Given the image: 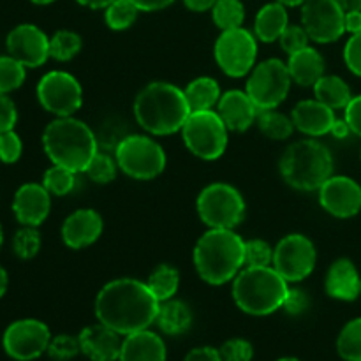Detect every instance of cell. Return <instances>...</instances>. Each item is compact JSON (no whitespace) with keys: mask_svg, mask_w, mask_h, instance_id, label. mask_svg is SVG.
I'll list each match as a JSON object with an SVG mask.
<instances>
[{"mask_svg":"<svg viewBox=\"0 0 361 361\" xmlns=\"http://www.w3.org/2000/svg\"><path fill=\"white\" fill-rule=\"evenodd\" d=\"M159 300L147 282L137 279H115L95 296V317L120 335H130L150 328L159 312Z\"/></svg>","mask_w":361,"mask_h":361,"instance_id":"6da1fadb","label":"cell"},{"mask_svg":"<svg viewBox=\"0 0 361 361\" xmlns=\"http://www.w3.org/2000/svg\"><path fill=\"white\" fill-rule=\"evenodd\" d=\"M134 118L150 136H169L182 130L190 108L185 92L168 81H152L134 99Z\"/></svg>","mask_w":361,"mask_h":361,"instance_id":"7a4b0ae2","label":"cell"},{"mask_svg":"<svg viewBox=\"0 0 361 361\" xmlns=\"http://www.w3.org/2000/svg\"><path fill=\"white\" fill-rule=\"evenodd\" d=\"M194 268L203 282L222 286L245 267V240L235 229H210L194 245Z\"/></svg>","mask_w":361,"mask_h":361,"instance_id":"3957f363","label":"cell"},{"mask_svg":"<svg viewBox=\"0 0 361 361\" xmlns=\"http://www.w3.org/2000/svg\"><path fill=\"white\" fill-rule=\"evenodd\" d=\"M97 147L94 130L74 116H56L42 133V148L49 161L74 173H85Z\"/></svg>","mask_w":361,"mask_h":361,"instance_id":"277c9868","label":"cell"},{"mask_svg":"<svg viewBox=\"0 0 361 361\" xmlns=\"http://www.w3.org/2000/svg\"><path fill=\"white\" fill-rule=\"evenodd\" d=\"M284 182L300 192H314L334 175V157L326 145L305 137L289 145L279 161Z\"/></svg>","mask_w":361,"mask_h":361,"instance_id":"5b68a950","label":"cell"},{"mask_svg":"<svg viewBox=\"0 0 361 361\" xmlns=\"http://www.w3.org/2000/svg\"><path fill=\"white\" fill-rule=\"evenodd\" d=\"M289 282L274 267H243L233 279L236 307L250 316H270L282 309Z\"/></svg>","mask_w":361,"mask_h":361,"instance_id":"8992f818","label":"cell"},{"mask_svg":"<svg viewBox=\"0 0 361 361\" xmlns=\"http://www.w3.org/2000/svg\"><path fill=\"white\" fill-rule=\"evenodd\" d=\"M196 210L201 222L210 229H235L245 219L247 204L236 187L215 182L201 190Z\"/></svg>","mask_w":361,"mask_h":361,"instance_id":"52a82bcc","label":"cell"},{"mask_svg":"<svg viewBox=\"0 0 361 361\" xmlns=\"http://www.w3.org/2000/svg\"><path fill=\"white\" fill-rule=\"evenodd\" d=\"M118 169L133 180H154L166 168V152L147 134H127L115 147Z\"/></svg>","mask_w":361,"mask_h":361,"instance_id":"ba28073f","label":"cell"},{"mask_svg":"<svg viewBox=\"0 0 361 361\" xmlns=\"http://www.w3.org/2000/svg\"><path fill=\"white\" fill-rule=\"evenodd\" d=\"M182 140L187 150L203 161H215L226 154L229 129L215 109L190 111L182 127Z\"/></svg>","mask_w":361,"mask_h":361,"instance_id":"9c48e42d","label":"cell"},{"mask_svg":"<svg viewBox=\"0 0 361 361\" xmlns=\"http://www.w3.org/2000/svg\"><path fill=\"white\" fill-rule=\"evenodd\" d=\"M291 83L288 63L281 59H268L250 71L245 92L259 111L277 109L288 97Z\"/></svg>","mask_w":361,"mask_h":361,"instance_id":"30bf717a","label":"cell"},{"mask_svg":"<svg viewBox=\"0 0 361 361\" xmlns=\"http://www.w3.org/2000/svg\"><path fill=\"white\" fill-rule=\"evenodd\" d=\"M214 55L226 76H247L256 67L257 37L243 27L222 30L215 41Z\"/></svg>","mask_w":361,"mask_h":361,"instance_id":"8fae6325","label":"cell"},{"mask_svg":"<svg viewBox=\"0 0 361 361\" xmlns=\"http://www.w3.org/2000/svg\"><path fill=\"white\" fill-rule=\"evenodd\" d=\"M317 250L312 240L302 233L286 235L274 247V264L271 267L291 284L302 282L316 268Z\"/></svg>","mask_w":361,"mask_h":361,"instance_id":"7c38bea8","label":"cell"},{"mask_svg":"<svg viewBox=\"0 0 361 361\" xmlns=\"http://www.w3.org/2000/svg\"><path fill=\"white\" fill-rule=\"evenodd\" d=\"M37 101L55 116H74L83 104V88L73 74L49 71L37 83Z\"/></svg>","mask_w":361,"mask_h":361,"instance_id":"4fadbf2b","label":"cell"},{"mask_svg":"<svg viewBox=\"0 0 361 361\" xmlns=\"http://www.w3.org/2000/svg\"><path fill=\"white\" fill-rule=\"evenodd\" d=\"M302 27L310 41L330 44L345 34V11L338 0H305L302 6Z\"/></svg>","mask_w":361,"mask_h":361,"instance_id":"5bb4252c","label":"cell"},{"mask_svg":"<svg viewBox=\"0 0 361 361\" xmlns=\"http://www.w3.org/2000/svg\"><path fill=\"white\" fill-rule=\"evenodd\" d=\"M51 334L39 319H20L11 323L4 331L2 345L11 358L30 361L48 351Z\"/></svg>","mask_w":361,"mask_h":361,"instance_id":"9a60e30c","label":"cell"},{"mask_svg":"<svg viewBox=\"0 0 361 361\" xmlns=\"http://www.w3.org/2000/svg\"><path fill=\"white\" fill-rule=\"evenodd\" d=\"M317 196L323 210L337 219H351L361 212V185L351 176L331 175Z\"/></svg>","mask_w":361,"mask_h":361,"instance_id":"2e32d148","label":"cell"},{"mask_svg":"<svg viewBox=\"0 0 361 361\" xmlns=\"http://www.w3.org/2000/svg\"><path fill=\"white\" fill-rule=\"evenodd\" d=\"M6 48L25 67H41L49 59V37L32 23H21L7 34Z\"/></svg>","mask_w":361,"mask_h":361,"instance_id":"e0dca14e","label":"cell"},{"mask_svg":"<svg viewBox=\"0 0 361 361\" xmlns=\"http://www.w3.org/2000/svg\"><path fill=\"white\" fill-rule=\"evenodd\" d=\"M51 210V194L42 183H23L13 197V212L21 226L39 228Z\"/></svg>","mask_w":361,"mask_h":361,"instance_id":"ac0fdd59","label":"cell"},{"mask_svg":"<svg viewBox=\"0 0 361 361\" xmlns=\"http://www.w3.org/2000/svg\"><path fill=\"white\" fill-rule=\"evenodd\" d=\"M102 229H104V222L99 212H95L94 208H80L63 221L60 235L66 247L81 250L94 245L101 238Z\"/></svg>","mask_w":361,"mask_h":361,"instance_id":"d6986e66","label":"cell"},{"mask_svg":"<svg viewBox=\"0 0 361 361\" xmlns=\"http://www.w3.org/2000/svg\"><path fill=\"white\" fill-rule=\"evenodd\" d=\"M215 111L219 113V116H221L222 122L226 123L229 130L245 133L247 129L252 127V123H256L259 109L256 108V104L247 95L245 90L233 88V90L224 92L221 95Z\"/></svg>","mask_w":361,"mask_h":361,"instance_id":"ffe728a7","label":"cell"},{"mask_svg":"<svg viewBox=\"0 0 361 361\" xmlns=\"http://www.w3.org/2000/svg\"><path fill=\"white\" fill-rule=\"evenodd\" d=\"M81 353L92 361H118L122 342L120 334L106 324L97 323L87 326L80 335Z\"/></svg>","mask_w":361,"mask_h":361,"instance_id":"44dd1931","label":"cell"},{"mask_svg":"<svg viewBox=\"0 0 361 361\" xmlns=\"http://www.w3.org/2000/svg\"><path fill=\"white\" fill-rule=\"evenodd\" d=\"M291 118L295 129H298L302 134L310 137H321L324 134H330L337 116H335V109L323 104L317 99H305L295 106Z\"/></svg>","mask_w":361,"mask_h":361,"instance_id":"7402d4cb","label":"cell"},{"mask_svg":"<svg viewBox=\"0 0 361 361\" xmlns=\"http://www.w3.org/2000/svg\"><path fill=\"white\" fill-rule=\"evenodd\" d=\"M324 289L330 298L355 302L361 295V275L356 264L348 257L334 261L326 271Z\"/></svg>","mask_w":361,"mask_h":361,"instance_id":"603a6c76","label":"cell"},{"mask_svg":"<svg viewBox=\"0 0 361 361\" xmlns=\"http://www.w3.org/2000/svg\"><path fill=\"white\" fill-rule=\"evenodd\" d=\"M166 355L164 341L147 328L126 335L118 361H166Z\"/></svg>","mask_w":361,"mask_h":361,"instance_id":"cb8c5ba5","label":"cell"},{"mask_svg":"<svg viewBox=\"0 0 361 361\" xmlns=\"http://www.w3.org/2000/svg\"><path fill=\"white\" fill-rule=\"evenodd\" d=\"M324 59L317 49L307 48L289 55L288 71L293 83L300 87H314L321 76H324Z\"/></svg>","mask_w":361,"mask_h":361,"instance_id":"d4e9b609","label":"cell"},{"mask_svg":"<svg viewBox=\"0 0 361 361\" xmlns=\"http://www.w3.org/2000/svg\"><path fill=\"white\" fill-rule=\"evenodd\" d=\"M289 16L286 6L281 2L267 4L259 9L254 20V35L257 41L275 42L281 39L282 32L288 28Z\"/></svg>","mask_w":361,"mask_h":361,"instance_id":"484cf974","label":"cell"},{"mask_svg":"<svg viewBox=\"0 0 361 361\" xmlns=\"http://www.w3.org/2000/svg\"><path fill=\"white\" fill-rule=\"evenodd\" d=\"M155 323L166 335H182L189 331L192 324V310L182 300H166L159 303Z\"/></svg>","mask_w":361,"mask_h":361,"instance_id":"4316f807","label":"cell"},{"mask_svg":"<svg viewBox=\"0 0 361 361\" xmlns=\"http://www.w3.org/2000/svg\"><path fill=\"white\" fill-rule=\"evenodd\" d=\"M185 99L189 102L190 111H204V109L217 108L221 99V85L210 76H200L190 81L185 88Z\"/></svg>","mask_w":361,"mask_h":361,"instance_id":"83f0119b","label":"cell"},{"mask_svg":"<svg viewBox=\"0 0 361 361\" xmlns=\"http://www.w3.org/2000/svg\"><path fill=\"white\" fill-rule=\"evenodd\" d=\"M314 95L317 101L330 106L331 109H344L353 99L351 88L342 78L334 76V74H324L314 85Z\"/></svg>","mask_w":361,"mask_h":361,"instance_id":"f1b7e54d","label":"cell"},{"mask_svg":"<svg viewBox=\"0 0 361 361\" xmlns=\"http://www.w3.org/2000/svg\"><path fill=\"white\" fill-rule=\"evenodd\" d=\"M147 286L159 302L175 298L180 288V271L171 264H159L148 277Z\"/></svg>","mask_w":361,"mask_h":361,"instance_id":"f546056e","label":"cell"},{"mask_svg":"<svg viewBox=\"0 0 361 361\" xmlns=\"http://www.w3.org/2000/svg\"><path fill=\"white\" fill-rule=\"evenodd\" d=\"M257 127L261 133L274 141H284L289 140L295 133V123H293L291 116L284 115L275 109H264V111L257 113L256 118Z\"/></svg>","mask_w":361,"mask_h":361,"instance_id":"4dcf8cb0","label":"cell"},{"mask_svg":"<svg viewBox=\"0 0 361 361\" xmlns=\"http://www.w3.org/2000/svg\"><path fill=\"white\" fill-rule=\"evenodd\" d=\"M83 48V39L73 30H59L49 37V59L56 62H69Z\"/></svg>","mask_w":361,"mask_h":361,"instance_id":"1f68e13d","label":"cell"},{"mask_svg":"<svg viewBox=\"0 0 361 361\" xmlns=\"http://www.w3.org/2000/svg\"><path fill=\"white\" fill-rule=\"evenodd\" d=\"M212 18L221 32L238 28L245 21V7L240 0H217L212 7Z\"/></svg>","mask_w":361,"mask_h":361,"instance_id":"d6a6232c","label":"cell"},{"mask_svg":"<svg viewBox=\"0 0 361 361\" xmlns=\"http://www.w3.org/2000/svg\"><path fill=\"white\" fill-rule=\"evenodd\" d=\"M140 13L130 0H115L104 9V21L111 30H127L136 23Z\"/></svg>","mask_w":361,"mask_h":361,"instance_id":"836d02e7","label":"cell"},{"mask_svg":"<svg viewBox=\"0 0 361 361\" xmlns=\"http://www.w3.org/2000/svg\"><path fill=\"white\" fill-rule=\"evenodd\" d=\"M337 351L342 360L361 361V317L349 321L337 338Z\"/></svg>","mask_w":361,"mask_h":361,"instance_id":"e575fe53","label":"cell"},{"mask_svg":"<svg viewBox=\"0 0 361 361\" xmlns=\"http://www.w3.org/2000/svg\"><path fill=\"white\" fill-rule=\"evenodd\" d=\"M41 183L46 187V190H48L51 196H67V194L73 192L74 187H76V173L63 168V166L53 164L51 168L46 169Z\"/></svg>","mask_w":361,"mask_h":361,"instance_id":"d590c367","label":"cell"},{"mask_svg":"<svg viewBox=\"0 0 361 361\" xmlns=\"http://www.w3.org/2000/svg\"><path fill=\"white\" fill-rule=\"evenodd\" d=\"M27 67L11 55H0V94H11L23 85Z\"/></svg>","mask_w":361,"mask_h":361,"instance_id":"8d00e7d4","label":"cell"},{"mask_svg":"<svg viewBox=\"0 0 361 361\" xmlns=\"http://www.w3.org/2000/svg\"><path fill=\"white\" fill-rule=\"evenodd\" d=\"M85 173L95 183H101V185L111 183L116 178V173H118V164H116L115 155H109L108 152L97 150V154L88 162Z\"/></svg>","mask_w":361,"mask_h":361,"instance_id":"74e56055","label":"cell"},{"mask_svg":"<svg viewBox=\"0 0 361 361\" xmlns=\"http://www.w3.org/2000/svg\"><path fill=\"white\" fill-rule=\"evenodd\" d=\"M41 233L34 226H23L13 238V250L20 259H32L41 250Z\"/></svg>","mask_w":361,"mask_h":361,"instance_id":"f35d334b","label":"cell"},{"mask_svg":"<svg viewBox=\"0 0 361 361\" xmlns=\"http://www.w3.org/2000/svg\"><path fill=\"white\" fill-rule=\"evenodd\" d=\"M49 358L55 361H69L76 358L81 353L80 338L73 337V335H56V337H51L48 345Z\"/></svg>","mask_w":361,"mask_h":361,"instance_id":"ab89813d","label":"cell"},{"mask_svg":"<svg viewBox=\"0 0 361 361\" xmlns=\"http://www.w3.org/2000/svg\"><path fill=\"white\" fill-rule=\"evenodd\" d=\"M274 247L261 238L245 240V267H271Z\"/></svg>","mask_w":361,"mask_h":361,"instance_id":"60d3db41","label":"cell"},{"mask_svg":"<svg viewBox=\"0 0 361 361\" xmlns=\"http://www.w3.org/2000/svg\"><path fill=\"white\" fill-rule=\"evenodd\" d=\"M222 361H252L254 348L245 338H231L219 349Z\"/></svg>","mask_w":361,"mask_h":361,"instance_id":"b9f144b4","label":"cell"},{"mask_svg":"<svg viewBox=\"0 0 361 361\" xmlns=\"http://www.w3.org/2000/svg\"><path fill=\"white\" fill-rule=\"evenodd\" d=\"M279 41H281V48L284 49L288 55H293V53L307 48V46H309L310 37L302 25H288V28L282 32Z\"/></svg>","mask_w":361,"mask_h":361,"instance_id":"7bdbcfd3","label":"cell"},{"mask_svg":"<svg viewBox=\"0 0 361 361\" xmlns=\"http://www.w3.org/2000/svg\"><path fill=\"white\" fill-rule=\"evenodd\" d=\"M21 154H23V143L14 129L0 134V161L4 164H14Z\"/></svg>","mask_w":361,"mask_h":361,"instance_id":"ee69618b","label":"cell"},{"mask_svg":"<svg viewBox=\"0 0 361 361\" xmlns=\"http://www.w3.org/2000/svg\"><path fill=\"white\" fill-rule=\"evenodd\" d=\"M282 309L289 316H302V314H305L310 309V296L303 289L289 288L284 303H282Z\"/></svg>","mask_w":361,"mask_h":361,"instance_id":"f6af8a7d","label":"cell"},{"mask_svg":"<svg viewBox=\"0 0 361 361\" xmlns=\"http://www.w3.org/2000/svg\"><path fill=\"white\" fill-rule=\"evenodd\" d=\"M344 62L355 76L361 78V32L353 34L351 39L345 42Z\"/></svg>","mask_w":361,"mask_h":361,"instance_id":"bcb514c9","label":"cell"},{"mask_svg":"<svg viewBox=\"0 0 361 361\" xmlns=\"http://www.w3.org/2000/svg\"><path fill=\"white\" fill-rule=\"evenodd\" d=\"M18 122V109L13 99L7 94H0V134L13 130Z\"/></svg>","mask_w":361,"mask_h":361,"instance_id":"7dc6e473","label":"cell"},{"mask_svg":"<svg viewBox=\"0 0 361 361\" xmlns=\"http://www.w3.org/2000/svg\"><path fill=\"white\" fill-rule=\"evenodd\" d=\"M344 118L351 127V133L361 137V95H355L344 108Z\"/></svg>","mask_w":361,"mask_h":361,"instance_id":"c3c4849f","label":"cell"},{"mask_svg":"<svg viewBox=\"0 0 361 361\" xmlns=\"http://www.w3.org/2000/svg\"><path fill=\"white\" fill-rule=\"evenodd\" d=\"M183 361H222V358L219 349L204 345V348H196L192 351H189V355L185 356Z\"/></svg>","mask_w":361,"mask_h":361,"instance_id":"681fc988","label":"cell"},{"mask_svg":"<svg viewBox=\"0 0 361 361\" xmlns=\"http://www.w3.org/2000/svg\"><path fill=\"white\" fill-rule=\"evenodd\" d=\"M130 2L143 13H154V11H162L169 7L175 0H130Z\"/></svg>","mask_w":361,"mask_h":361,"instance_id":"f907efd6","label":"cell"},{"mask_svg":"<svg viewBox=\"0 0 361 361\" xmlns=\"http://www.w3.org/2000/svg\"><path fill=\"white\" fill-rule=\"evenodd\" d=\"M345 32L360 34L361 32V11H349L345 13Z\"/></svg>","mask_w":361,"mask_h":361,"instance_id":"816d5d0a","label":"cell"},{"mask_svg":"<svg viewBox=\"0 0 361 361\" xmlns=\"http://www.w3.org/2000/svg\"><path fill=\"white\" fill-rule=\"evenodd\" d=\"M183 4L192 13H204V11H212L217 0H183Z\"/></svg>","mask_w":361,"mask_h":361,"instance_id":"f5cc1de1","label":"cell"},{"mask_svg":"<svg viewBox=\"0 0 361 361\" xmlns=\"http://www.w3.org/2000/svg\"><path fill=\"white\" fill-rule=\"evenodd\" d=\"M330 134L334 137H337V140H345V137L353 133H351V127H349V123L345 122V118H337L335 120L334 127H331Z\"/></svg>","mask_w":361,"mask_h":361,"instance_id":"db71d44e","label":"cell"},{"mask_svg":"<svg viewBox=\"0 0 361 361\" xmlns=\"http://www.w3.org/2000/svg\"><path fill=\"white\" fill-rule=\"evenodd\" d=\"M80 6L88 7V9H106L109 4H113L115 0H76Z\"/></svg>","mask_w":361,"mask_h":361,"instance_id":"11a10c76","label":"cell"},{"mask_svg":"<svg viewBox=\"0 0 361 361\" xmlns=\"http://www.w3.org/2000/svg\"><path fill=\"white\" fill-rule=\"evenodd\" d=\"M338 4H341L345 13H349V11H361V0H338Z\"/></svg>","mask_w":361,"mask_h":361,"instance_id":"9f6ffc18","label":"cell"},{"mask_svg":"<svg viewBox=\"0 0 361 361\" xmlns=\"http://www.w3.org/2000/svg\"><path fill=\"white\" fill-rule=\"evenodd\" d=\"M7 288H9V275H7V271L0 267V298L6 295Z\"/></svg>","mask_w":361,"mask_h":361,"instance_id":"6f0895ef","label":"cell"},{"mask_svg":"<svg viewBox=\"0 0 361 361\" xmlns=\"http://www.w3.org/2000/svg\"><path fill=\"white\" fill-rule=\"evenodd\" d=\"M277 2H281L282 6H286V7H296V6L302 7L305 0H277Z\"/></svg>","mask_w":361,"mask_h":361,"instance_id":"680465c9","label":"cell"},{"mask_svg":"<svg viewBox=\"0 0 361 361\" xmlns=\"http://www.w3.org/2000/svg\"><path fill=\"white\" fill-rule=\"evenodd\" d=\"M30 2L37 4V6H48V4L55 2V0H30Z\"/></svg>","mask_w":361,"mask_h":361,"instance_id":"91938a15","label":"cell"},{"mask_svg":"<svg viewBox=\"0 0 361 361\" xmlns=\"http://www.w3.org/2000/svg\"><path fill=\"white\" fill-rule=\"evenodd\" d=\"M2 243H4V229H2V224H0V249H2Z\"/></svg>","mask_w":361,"mask_h":361,"instance_id":"94428289","label":"cell"},{"mask_svg":"<svg viewBox=\"0 0 361 361\" xmlns=\"http://www.w3.org/2000/svg\"><path fill=\"white\" fill-rule=\"evenodd\" d=\"M279 361H302V360H298V358H281Z\"/></svg>","mask_w":361,"mask_h":361,"instance_id":"6125c7cd","label":"cell"},{"mask_svg":"<svg viewBox=\"0 0 361 361\" xmlns=\"http://www.w3.org/2000/svg\"><path fill=\"white\" fill-rule=\"evenodd\" d=\"M360 161H361V152H360Z\"/></svg>","mask_w":361,"mask_h":361,"instance_id":"be15d7a7","label":"cell"}]
</instances>
